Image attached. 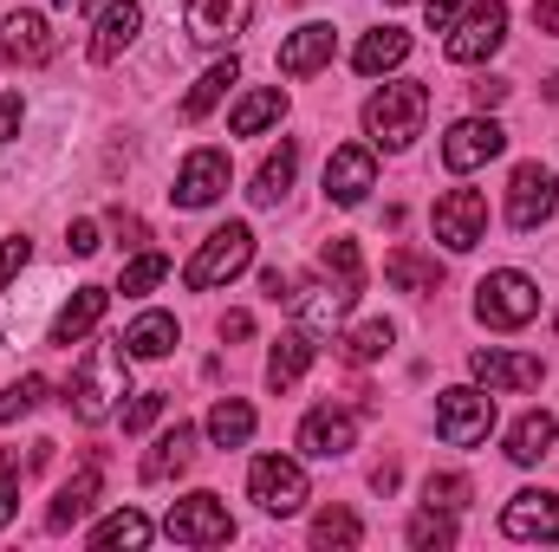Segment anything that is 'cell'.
<instances>
[{
  "label": "cell",
  "mask_w": 559,
  "mask_h": 552,
  "mask_svg": "<svg viewBox=\"0 0 559 552\" xmlns=\"http://www.w3.org/2000/svg\"><path fill=\"white\" fill-rule=\"evenodd\" d=\"M423 118H429V85L417 79H391L384 92L365 98V137L378 149H411L423 137Z\"/></svg>",
  "instance_id": "obj_2"
},
{
  "label": "cell",
  "mask_w": 559,
  "mask_h": 552,
  "mask_svg": "<svg viewBox=\"0 0 559 552\" xmlns=\"http://www.w3.org/2000/svg\"><path fill=\"white\" fill-rule=\"evenodd\" d=\"M365 540V527H358V514H345V507H325L319 520H312V547L319 552H352Z\"/></svg>",
  "instance_id": "obj_36"
},
{
  "label": "cell",
  "mask_w": 559,
  "mask_h": 552,
  "mask_svg": "<svg viewBox=\"0 0 559 552\" xmlns=\"http://www.w3.org/2000/svg\"><path fill=\"white\" fill-rule=\"evenodd\" d=\"M248 435H254V404L222 397V404L209 410V442H215V448H241Z\"/></svg>",
  "instance_id": "obj_33"
},
{
  "label": "cell",
  "mask_w": 559,
  "mask_h": 552,
  "mask_svg": "<svg viewBox=\"0 0 559 552\" xmlns=\"http://www.w3.org/2000/svg\"><path fill=\"white\" fill-rule=\"evenodd\" d=\"M501 533L508 540H540V547H559V494L547 488H527L501 507Z\"/></svg>",
  "instance_id": "obj_14"
},
{
  "label": "cell",
  "mask_w": 559,
  "mask_h": 552,
  "mask_svg": "<svg viewBox=\"0 0 559 552\" xmlns=\"http://www.w3.org/2000/svg\"><path fill=\"white\" fill-rule=\"evenodd\" d=\"M468 371H475V384H481V391H534V384L547 377V364H540V358L495 351V345H481V351L468 358Z\"/></svg>",
  "instance_id": "obj_16"
},
{
  "label": "cell",
  "mask_w": 559,
  "mask_h": 552,
  "mask_svg": "<svg viewBox=\"0 0 559 552\" xmlns=\"http://www.w3.org/2000/svg\"><path fill=\"white\" fill-rule=\"evenodd\" d=\"M254 0H189V39L195 46H228L235 33H248Z\"/></svg>",
  "instance_id": "obj_18"
},
{
  "label": "cell",
  "mask_w": 559,
  "mask_h": 552,
  "mask_svg": "<svg viewBox=\"0 0 559 552\" xmlns=\"http://www.w3.org/2000/svg\"><path fill=\"white\" fill-rule=\"evenodd\" d=\"M20 514V455H7L0 448V527Z\"/></svg>",
  "instance_id": "obj_42"
},
{
  "label": "cell",
  "mask_w": 559,
  "mask_h": 552,
  "mask_svg": "<svg viewBox=\"0 0 559 552\" xmlns=\"http://www.w3.org/2000/svg\"><path fill=\"white\" fill-rule=\"evenodd\" d=\"M534 26L540 33H559V0H534Z\"/></svg>",
  "instance_id": "obj_50"
},
{
  "label": "cell",
  "mask_w": 559,
  "mask_h": 552,
  "mask_svg": "<svg viewBox=\"0 0 559 552\" xmlns=\"http://www.w3.org/2000/svg\"><path fill=\"white\" fill-rule=\"evenodd\" d=\"M411 547L417 552H449L455 547V520H449L442 507H423L417 520H411Z\"/></svg>",
  "instance_id": "obj_38"
},
{
  "label": "cell",
  "mask_w": 559,
  "mask_h": 552,
  "mask_svg": "<svg viewBox=\"0 0 559 552\" xmlns=\"http://www.w3.org/2000/svg\"><path fill=\"white\" fill-rule=\"evenodd\" d=\"M228 195V149H189L176 169V208H215Z\"/></svg>",
  "instance_id": "obj_11"
},
{
  "label": "cell",
  "mask_w": 559,
  "mask_h": 552,
  "mask_svg": "<svg viewBox=\"0 0 559 552\" xmlns=\"http://www.w3.org/2000/svg\"><path fill=\"white\" fill-rule=\"evenodd\" d=\"M163 533L176 540V547H228L235 540V520H228V507H222V494H182L176 507H169V520H163Z\"/></svg>",
  "instance_id": "obj_6"
},
{
  "label": "cell",
  "mask_w": 559,
  "mask_h": 552,
  "mask_svg": "<svg viewBox=\"0 0 559 552\" xmlns=\"http://www.w3.org/2000/svg\"><path fill=\"white\" fill-rule=\"evenodd\" d=\"M156 416H163V391H138V397L124 404V435H143Z\"/></svg>",
  "instance_id": "obj_43"
},
{
  "label": "cell",
  "mask_w": 559,
  "mask_h": 552,
  "mask_svg": "<svg viewBox=\"0 0 559 552\" xmlns=\"http://www.w3.org/2000/svg\"><path fill=\"white\" fill-rule=\"evenodd\" d=\"M559 442V422L547 410H527L514 429H508V461H521V468H534V461H547Z\"/></svg>",
  "instance_id": "obj_27"
},
{
  "label": "cell",
  "mask_w": 559,
  "mask_h": 552,
  "mask_svg": "<svg viewBox=\"0 0 559 552\" xmlns=\"http://www.w3.org/2000/svg\"><path fill=\"white\" fill-rule=\"evenodd\" d=\"M105 305H111V292L105 286H79L66 305H59V319H52V345H79V338H92V325L105 319Z\"/></svg>",
  "instance_id": "obj_24"
},
{
  "label": "cell",
  "mask_w": 559,
  "mask_h": 552,
  "mask_svg": "<svg viewBox=\"0 0 559 552\" xmlns=\"http://www.w3.org/2000/svg\"><path fill=\"white\" fill-rule=\"evenodd\" d=\"M534 312H540V286L527 274H514V267H501V274H488L475 286V319L488 332H521Z\"/></svg>",
  "instance_id": "obj_4"
},
{
  "label": "cell",
  "mask_w": 559,
  "mask_h": 552,
  "mask_svg": "<svg viewBox=\"0 0 559 552\" xmlns=\"http://www.w3.org/2000/svg\"><path fill=\"white\" fill-rule=\"evenodd\" d=\"M39 404H46V377H20V384L0 391V422H20V416H33Z\"/></svg>",
  "instance_id": "obj_39"
},
{
  "label": "cell",
  "mask_w": 559,
  "mask_h": 552,
  "mask_svg": "<svg viewBox=\"0 0 559 552\" xmlns=\"http://www.w3.org/2000/svg\"><path fill=\"white\" fill-rule=\"evenodd\" d=\"M248 332H254V319H248V312H228V319H222V338H248Z\"/></svg>",
  "instance_id": "obj_51"
},
{
  "label": "cell",
  "mask_w": 559,
  "mask_h": 552,
  "mask_svg": "<svg viewBox=\"0 0 559 552\" xmlns=\"http://www.w3.org/2000/svg\"><path fill=\"white\" fill-rule=\"evenodd\" d=\"M384 279H391V286H397V292H436V286H442V267H436V261H429V254H417V248H397V254H391V267H384Z\"/></svg>",
  "instance_id": "obj_31"
},
{
  "label": "cell",
  "mask_w": 559,
  "mask_h": 552,
  "mask_svg": "<svg viewBox=\"0 0 559 552\" xmlns=\"http://www.w3.org/2000/svg\"><path fill=\"white\" fill-rule=\"evenodd\" d=\"M52 52H59V39H52V26H46L39 13L20 7V13L0 20V59H7V65H46Z\"/></svg>",
  "instance_id": "obj_17"
},
{
  "label": "cell",
  "mask_w": 559,
  "mask_h": 552,
  "mask_svg": "<svg viewBox=\"0 0 559 552\" xmlns=\"http://www.w3.org/2000/svg\"><path fill=\"white\" fill-rule=\"evenodd\" d=\"M371 189H378V156H371L365 143H345V149H332V163H325V202H338V208H358Z\"/></svg>",
  "instance_id": "obj_13"
},
{
  "label": "cell",
  "mask_w": 559,
  "mask_h": 552,
  "mask_svg": "<svg viewBox=\"0 0 559 552\" xmlns=\"http://www.w3.org/2000/svg\"><path fill=\"white\" fill-rule=\"evenodd\" d=\"M312 351H319V345H312V332H306V325L280 332V338H274V351H267V391H274V397H286V391H293V384L306 377Z\"/></svg>",
  "instance_id": "obj_22"
},
{
  "label": "cell",
  "mask_w": 559,
  "mask_h": 552,
  "mask_svg": "<svg viewBox=\"0 0 559 552\" xmlns=\"http://www.w3.org/2000/svg\"><path fill=\"white\" fill-rule=\"evenodd\" d=\"M280 111H286V92H280V85H261V92H248V98L235 105L228 131H235V137H261L267 124H280Z\"/></svg>",
  "instance_id": "obj_29"
},
{
  "label": "cell",
  "mask_w": 559,
  "mask_h": 552,
  "mask_svg": "<svg viewBox=\"0 0 559 552\" xmlns=\"http://www.w3.org/2000/svg\"><path fill=\"white\" fill-rule=\"evenodd\" d=\"M20 124H26V105H20V92H0V143L20 137Z\"/></svg>",
  "instance_id": "obj_45"
},
{
  "label": "cell",
  "mask_w": 559,
  "mask_h": 552,
  "mask_svg": "<svg viewBox=\"0 0 559 552\" xmlns=\"http://www.w3.org/2000/svg\"><path fill=\"white\" fill-rule=\"evenodd\" d=\"M235 79H241V59L228 52L222 65H209V72L195 79V92L182 98V118H189V124H202V118H209V111H215V105L228 98V85H235Z\"/></svg>",
  "instance_id": "obj_28"
},
{
  "label": "cell",
  "mask_w": 559,
  "mask_h": 552,
  "mask_svg": "<svg viewBox=\"0 0 559 552\" xmlns=\"http://www.w3.org/2000/svg\"><path fill=\"white\" fill-rule=\"evenodd\" d=\"M481 235H488V202H481V189H449V195L436 202V241H442L449 254H468V248H481Z\"/></svg>",
  "instance_id": "obj_10"
},
{
  "label": "cell",
  "mask_w": 559,
  "mask_h": 552,
  "mask_svg": "<svg viewBox=\"0 0 559 552\" xmlns=\"http://www.w3.org/2000/svg\"><path fill=\"white\" fill-rule=\"evenodd\" d=\"M501 39H508V0H475L449 26V59L455 65H481L488 52H501Z\"/></svg>",
  "instance_id": "obj_7"
},
{
  "label": "cell",
  "mask_w": 559,
  "mask_h": 552,
  "mask_svg": "<svg viewBox=\"0 0 559 552\" xmlns=\"http://www.w3.org/2000/svg\"><path fill=\"white\" fill-rule=\"evenodd\" d=\"M501 149H508V131H501L495 118H462V124H449V137H442V163H449L455 176H468V169L495 163Z\"/></svg>",
  "instance_id": "obj_12"
},
{
  "label": "cell",
  "mask_w": 559,
  "mask_h": 552,
  "mask_svg": "<svg viewBox=\"0 0 559 552\" xmlns=\"http://www.w3.org/2000/svg\"><path fill=\"white\" fill-rule=\"evenodd\" d=\"M66 248L85 261V254H98V221H72V235H66Z\"/></svg>",
  "instance_id": "obj_47"
},
{
  "label": "cell",
  "mask_w": 559,
  "mask_h": 552,
  "mask_svg": "<svg viewBox=\"0 0 559 552\" xmlns=\"http://www.w3.org/2000/svg\"><path fill=\"white\" fill-rule=\"evenodd\" d=\"M554 208H559V169H547V163H521L514 182H508V228L534 235L540 221H554Z\"/></svg>",
  "instance_id": "obj_8"
},
{
  "label": "cell",
  "mask_w": 559,
  "mask_h": 552,
  "mask_svg": "<svg viewBox=\"0 0 559 552\" xmlns=\"http://www.w3.org/2000/svg\"><path fill=\"white\" fill-rule=\"evenodd\" d=\"M189 461H195V429L176 422V429H163V435L150 442V455H143V481H176Z\"/></svg>",
  "instance_id": "obj_25"
},
{
  "label": "cell",
  "mask_w": 559,
  "mask_h": 552,
  "mask_svg": "<svg viewBox=\"0 0 559 552\" xmlns=\"http://www.w3.org/2000/svg\"><path fill=\"white\" fill-rule=\"evenodd\" d=\"M391 345H397L391 319H371V325H358V332H345V338H338V358H345V364H371V358H384Z\"/></svg>",
  "instance_id": "obj_35"
},
{
  "label": "cell",
  "mask_w": 559,
  "mask_h": 552,
  "mask_svg": "<svg viewBox=\"0 0 559 552\" xmlns=\"http://www.w3.org/2000/svg\"><path fill=\"white\" fill-rule=\"evenodd\" d=\"M248 494H254L261 514H280V520H286V514L306 507L312 488H306V468H299V461H286V455H261V461L248 468Z\"/></svg>",
  "instance_id": "obj_9"
},
{
  "label": "cell",
  "mask_w": 559,
  "mask_h": 552,
  "mask_svg": "<svg viewBox=\"0 0 559 552\" xmlns=\"http://www.w3.org/2000/svg\"><path fill=\"white\" fill-rule=\"evenodd\" d=\"M254 267V228L248 221H228V228H215L202 248H195V261L182 267V279L195 286V292H215V286H228L235 274H248Z\"/></svg>",
  "instance_id": "obj_3"
},
{
  "label": "cell",
  "mask_w": 559,
  "mask_h": 552,
  "mask_svg": "<svg viewBox=\"0 0 559 552\" xmlns=\"http://www.w3.org/2000/svg\"><path fill=\"white\" fill-rule=\"evenodd\" d=\"M138 33H143V7H138V0H111V7L98 13V33H92V59H98V65L124 59V52L138 46Z\"/></svg>",
  "instance_id": "obj_21"
},
{
  "label": "cell",
  "mask_w": 559,
  "mask_h": 552,
  "mask_svg": "<svg viewBox=\"0 0 559 552\" xmlns=\"http://www.w3.org/2000/svg\"><path fill=\"white\" fill-rule=\"evenodd\" d=\"M124 351L131 358H169L176 351V319L169 312H143L138 325L124 332Z\"/></svg>",
  "instance_id": "obj_32"
},
{
  "label": "cell",
  "mask_w": 559,
  "mask_h": 552,
  "mask_svg": "<svg viewBox=\"0 0 559 552\" xmlns=\"http://www.w3.org/2000/svg\"><path fill=\"white\" fill-rule=\"evenodd\" d=\"M423 501L442 507V514H462V507H468V481H462V475H429V481H423Z\"/></svg>",
  "instance_id": "obj_40"
},
{
  "label": "cell",
  "mask_w": 559,
  "mask_h": 552,
  "mask_svg": "<svg viewBox=\"0 0 559 552\" xmlns=\"http://www.w3.org/2000/svg\"><path fill=\"white\" fill-rule=\"evenodd\" d=\"M423 13H429V33H449L455 13H462V0H423Z\"/></svg>",
  "instance_id": "obj_48"
},
{
  "label": "cell",
  "mask_w": 559,
  "mask_h": 552,
  "mask_svg": "<svg viewBox=\"0 0 559 552\" xmlns=\"http://www.w3.org/2000/svg\"><path fill=\"white\" fill-rule=\"evenodd\" d=\"M352 286H332V279H306V286H293V312H299V325L306 332H332L345 312H352Z\"/></svg>",
  "instance_id": "obj_20"
},
{
  "label": "cell",
  "mask_w": 559,
  "mask_h": 552,
  "mask_svg": "<svg viewBox=\"0 0 559 552\" xmlns=\"http://www.w3.org/2000/svg\"><path fill=\"white\" fill-rule=\"evenodd\" d=\"M98 488H105V455H85L79 461V475L52 494V507H46V527L52 533H66V527H79L92 507H98Z\"/></svg>",
  "instance_id": "obj_15"
},
{
  "label": "cell",
  "mask_w": 559,
  "mask_h": 552,
  "mask_svg": "<svg viewBox=\"0 0 559 552\" xmlns=\"http://www.w3.org/2000/svg\"><path fill=\"white\" fill-rule=\"evenodd\" d=\"M124 397H131V351H118V345H92V351L79 358L72 384H66L72 416H79V422H111V416L124 410Z\"/></svg>",
  "instance_id": "obj_1"
},
{
  "label": "cell",
  "mask_w": 559,
  "mask_h": 552,
  "mask_svg": "<svg viewBox=\"0 0 559 552\" xmlns=\"http://www.w3.org/2000/svg\"><path fill=\"white\" fill-rule=\"evenodd\" d=\"M404 59H411V33H404V26H378V33H365V39H358V52H352V65H358L365 79L397 72Z\"/></svg>",
  "instance_id": "obj_26"
},
{
  "label": "cell",
  "mask_w": 559,
  "mask_h": 552,
  "mask_svg": "<svg viewBox=\"0 0 559 552\" xmlns=\"http://www.w3.org/2000/svg\"><path fill=\"white\" fill-rule=\"evenodd\" d=\"M293 286H299V279L286 274V267H267V274H261V292H267L274 305H293Z\"/></svg>",
  "instance_id": "obj_46"
},
{
  "label": "cell",
  "mask_w": 559,
  "mask_h": 552,
  "mask_svg": "<svg viewBox=\"0 0 559 552\" xmlns=\"http://www.w3.org/2000/svg\"><path fill=\"white\" fill-rule=\"evenodd\" d=\"M352 442H358V422H352V410H306V422H299V448L312 455V461H338V455H352Z\"/></svg>",
  "instance_id": "obj_19"
},
{
  "label": "cell",
  "mask_w": 559,
  "mask_h": 552,
  "mask_svg": "<svg viewBox=\"0 0 559 552\" xmlns=\"http://www.w3.org/2000/svg\"><path fill=\"white\" fill-rule=\"evenodd\" d=\"M163 274H169V261H163V254H138V261L124 267V292L138 299V292H150V286H163Z\"/></svg>",
  "instance_id": "obj_41"
},
{
  "label": "cell",
  "mask_w": 559,
  "mask_h": 552,
  "mask_svg": "<svg viewBox=\"0 0 559 552\" xmlns=\"http://www.w3.org/2000/svg\"><path fill=\"white\" fill-rule=\"evenodd\" d=\"M468 92H475V105H481V111H495V105L508 98V79H481V85H468Z\"/></svg>",
  "instance_id": "obj_49"
},
{
  "label": "cell",
  "mask_w": 559,
  "mask_h": 552,
  "mask_svg": "<svg viewBox=\"0 0 559 552\" xmlns=\"http://www.w3.org/2000/svg\"><path fill=\"white\" fill-rule=\"evenodd\" d=\"M98 0H59V13H92Z\"/></svg>",
  "instance_id": "obj_52"
},
{
  "label": "cell",
  "mask_w": 559,
  "mask_h": 552,
  "mask_svg": "<svg viewBox=\"0 0 559 552\" xmlns=\"http://www.w3.org/2000/svg\"><path fill=\"white\" fill-rule=\"evenodd\" d=\"M391 7H404V0H391Z\"/></svg>",
  "instance_id": "obj_53"
},
{
  "label": "cell",
  "mask_w": 559,
  "mask_h": 552,
  "mask_svg": "<svg viewBox=\"0 0 559 552\" xmlns=\"http://www.w3.org/2000/svg\"><path fill=\"white\" fill-rule=\"evenodd\" d=\"M319 261H325V274H338V286H365V261H358V241L352 235H332L325 248H319Z\"/></svg>",
  "instance_id": "obj_37"
},
{
  "label": "cell",
  "mask_w": 559,
  "mask_h": 552,
  "mask_svg": "<svg viewBox=\"0 0 559 552\" xmlns=\"http://www.w3.org/2000/svg\"><path fill=\"white\" fill-rule=\"evenodd\" d=\"M26 254H33V241H26V235H7V241H0V286L26 267Z\"/></svg>",
  "instance_id": "obj_44"
},
{
  "label": "cell",
  "mask_w": 559,
  "mask_h": 552,
  "mask_svg": "<svg viewBox=\"0 0 559 552\" xmlns=\"http://www.w3.org/2000/svg\"><path fill=\"white\" fill-rule=\"evenodd\" d=\"M332 46H338L332 26H299V33H286V46H280V72H286V79H312L319 65H332Z\"/></svg>",
  "instance_id": "obj_23"
},
{
  "label": "cell",
  "mask_w": 559,
  "mask_h": 552,
  "mask_svg": "<svg viewBox=\"0 0 559 552\" xmlns=\"http://www.w3.org/2000/svg\"><path fill=\"white\" fill-rule=\"evenodd\" d=\"M293 176H299V143L267 149V163H261V176H254V202H261V208H274L280 195L293 189Z\"/></svg>",
  "instance_id": "obj_30"
},
{
  "label": "cell",
  "mask_w": 559,
  "mask_h": 552,
  "mask_svg": "<svg viewBox=\"0 0 559 552\" xmlns=\"http://www.w3.org/2000/svg\"><path fill=\"white\" fill-rule=\"evenodd\" d=\"M488 429H495V391L455 384V391L436 397V435L449 448H475V442H488Z\"/></svg>",
  "instance_id": "obj_5"
},
{
  "label": "cell",
  "mask_w": 559,
  "mask_h": 552,
  "mask_svg": "<svg viewBox=\"0 0 559 552\" xmlns=\"http://www.w3.org/2000/svg\"><path fill=\"white\" fill-rule=\"evenodd\" d=\"M92 547H98V552H111V547L138 552V547H150V520H143L138 507H124V514H105V520L92 527Z\"/></svg>",
  "instance_id": "obj_34"
}]
</instances>
